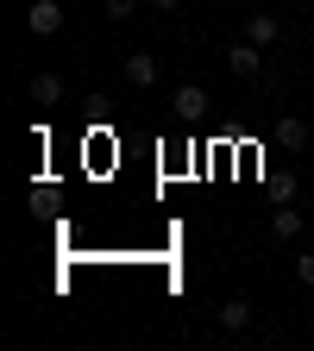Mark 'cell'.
<instances>
[{
    "mask_svg": "<svg viewBox=\"0 0 314 351\" xmlns=\"http://www.w3.org/2000/svg\"><path fill=\"white\" fill-rule=\"evenodd\" d=\"M233 7H245V0H233Z\"/></svg>",
    "mask_w": 314,
    "mask_h": 351,
    "instance_id": "13",
    "label": "cell"
},
{
    "mask_svg": "<svg viewBox=\"0 0 314 351\" xmlns=\"http://www.w3.org/2000/svg\"><path fill=\"white\" fill-rule=\"evenodd\" d=\"M308 7H314V0H308Z\"/></svg>",
    "mask_w": 314,
    "mask_h": 351,
    "instance_id": "14",
    "label": "cell"
},
{
    "mask_svg": "<svg viewBox=\"0 0 314 351\" xmlns=\"http://www.w3.org/2000/svg\"><path fill=\"white\" fill-rule=\"evenodd\" d=\"M32 101H38V107H57V101H63V82H57V75H32Z\"/></svg>",
    "mask_w": 314,
    "mask_h": 351,
    "instance_id": "5",
    "label": "cell"
},
{
    "mask_svg": "<svg viewBox=\"0 0 314 351\" xmlns=\"http://www.w3.org/2000/svg\"><path fill=\"white\" fill-rule=\"evenodd\" d=\"M120 75H126L132 88H151V82H157V57H145V51H132V57L120 63Z\"/></svg>",
    "mask_w": 314,
    "mask_h": 351,
    "instance_id": "2",
    "label": "cell"
},
{
    "mask_svg": "<svg viewBox=\"0 0 314 351\" xmlns=\"http://www.w3.org/2000/svg\"><path fill=\"white\" fill-rule=\"evenodd\" d=\"M251 44H258V51H264V44H277V19H271V13L251 19Z\"/></svg>",
    "mask_w": 314,
    "mask_h": 351,
    "instance_id": "9",
    "label": "cell"
},
{
    "mask_svg": "<svg viewBox=\"0 0 314 351\" xmlns=\"http://www.w3.org/2000/svg\"><path fill=\"white\" fill-rule=\"evenodd\" d=\"M227 69H233V75H245V82H251V75H258V69H264V57H258V44H233V51H227Z\"/></svg>",
    "mask_w": 314,
    "mask_h": 351,
    "instance_id": "3",
    "label": "cell"
},
{
    "mask_svg": "<svg viewBox=\"0 0 314 351\" xmlns=\"http://www.w3.org/2000/svg\"><path fill=\"white\" fill-rule=\"evenodd\" d=\"M277 138H283L289 151H302V145H308V125H302V119H277Z\"/></svg>",
    "mask_w": 314,
    "mask_h": 351,
    "instance_id": "7",
    "label": "cell"
},
{
    "mask_svg": "<svg viewBox=\"0 0 314 351\" xmlns=\"http://www.w3.org/2000/svg\"><path fill=\"white\" fill-rule=\"evenodd\" d=\"M295 282H308V289H314V251H302V257H295Z\"/></svg>",
    "mask_w": 314,
    "mask_h": 351,
    "instance_id": "10",
    "label": "cell"
},
{
    "mask_svg": "<svg viewBox=\"0 0 314 351\" xmlns=\"http://www.w3.org/2000/svg\"><path fill=\"white\" fill-rule=\"evenodd\" d=\"M245 320H251V307H245V301H227V307H220V326H227V332H239Z\"/></svg>",
    "mask_w": 314,
    "mask_h": 351,
    "instance_id": "8",
    "label": "cell"
},
{
    "mask_svg": "<svg viewBox=\"0 0 314 351\" xmlns=\"http://www.w3.org/2000/svg\"><path fill=\"white\" fill-rule=\"evenodd\" d=\"M151 7H183V0H151Z\"/></svg>",
    "mask_w": 314,
    "mask_h": 351,
    "instance_id": "12",
    "label": "cell"
},
{
    "mask_svg": "<svg viewBox=\"0 0 314 351\" xmlns=\"http://www.w3.org/2000/svg\"><path fill=\"white\" fill-rule=\"evenodd\" d=\"M25 25L38 38H57L63 32V7H57V0H32V7H25Z\"/></svg>",
    "mask_w": 314,
    "mask_h": 351,
    "instance_id": "1",
    "label": "cell"
},
{
    "mask_svg": "<svg viewBox=\"0 0 314 351\" xmlns=\"http://www.w3.org/2000/svg\"><path fill=\"white\" fill-rule=\"evenodd\" d=\"M271 232H277V239H295V232H302V213H295V207H277V213H271Z\"/></svg>",
    "mask_w": 314,
    "mask_h": 351,
    "instance_id": "6",
    "label": "cell"
},
{
    "mask_svg": "<svg viewBox=\"0 0 314 351\" xmlns=\"http://www.w3.org/2000/svg\"><path fill=\"white\" fill-rule=\"evenodd\" d=\"M139 13V0H107V19H132Z\"/></svg>",
    "mask_w": 314,
    "mask_h": 351,
    "instance_id": "11",
    "label": "cell"
},
{
    "mask_svg": "<svg viewBox=\"0 0 314 351\" xmlns=\"http://www.w3.org/2000/svg\"><path fill=\"white\" fill-rule=\"evenodd\" d=\"M170 107L183 113V119H201V113H208V95H201V88H176V95H170Z\"/></svg>",
    "mask_w": 314,
    "mask_h": 351,
    "instance_id": "4",
    "label": "cell"
}]
</instances>
